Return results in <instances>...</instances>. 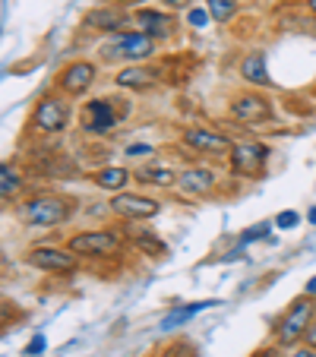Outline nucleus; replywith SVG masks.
<instances>
[{
    "label": "nucleus",
    "instance_id": "obj_1",
    "mask_svg": "<svg viewBox=\"0 0 316 357\" xmlns=\"http://www.w3.org/2000/svg\"><path fill=\"white\" fill-rule=\"evenodd\" d=\"M73 212H76L73 199H67V196H51V193H38L20 206V218L29 228H54V225L70 222Z\"/></svg>",
    "mask_w": 316,
    "mask_h": 357
},
{
    "label": "nucleus",
    "instance_id": "obj_2",
    "mask_svg": "<svg viewBox=\"0 0 316 357\" xmlns=\"http://www.w3.org/2000/svg\"><path fill=\"white\" fill-rule=\"evenodd\" d=\"M67 247L73 250L76 257H89V259H114L123 253V237L117 231H82V234H73L67 241Z\"/></svg>",
    "mask_w": 316,
    "mask_h": 357
},
{
    "label": "nucleus",
    "instance_id": "obj_3",
    "mask_svg": "<svg viewBox=\"0 0 316 357\" xmlns=\"http://www.w3.org/2000/svg\"><path fill=\"white\" fill-rule=\"evenodd\" d=\"M316 313V303L310 294H301L297 301H291V307L285 310V317L276 323V338L282 344H294L303 338V332H307L310 319H313Z\"/></svg>",
    "mask_w": 316,
    "mask_h": 357
},
{
    "label": "nucleus",
    "instance_id": "obj_4",
    "mask_svg": "<svg viewBox=\"0 0 316 357\" xmlns=\"http://www.w3.org/2000/svg\"><path fill=\"white\" fill-rule=\"evenodd\" d=\"M121 117H123V111H114V101L111 98H92L80 111V127L86 136H108V133H114Z\"/></svg>",
    "mask_w": 316,
    "mask_h": 357
},
{
    "label": "nucleus",
    "instance_id": "obj_5",
    "mask_svg": "<svg viewBox=\"0 0 316 357\" xmlns=\"http://www.w3.org/2000/svg\"><path fill=\"white\" fill-rule=\"evenodd\" d=\"M269 165V146H262V142H234L231 149V171L237 177H250V181H259L262 171Z\"/></svg>",
    "mask_w": 316,
    "mask_h": 357
},
{
    "label": "nucleus",
    "instance_id": "obj_6",
    "mask_svg": "<svg viewBox=\"0 0 316 357\" xmlns=\"http://www.w3.org/2000/svg\"><path fill=\"white\" fill-rule=\"evenodd\" d=\"M152 51H155V38H149V35H142V32H123V35H117L111 45L101 47V57H105V61L140 63V61H146V57H152Z\"/></svg>",
    "mask_w": 316,
    "mask_h": 357
},
{
    "label": "nucleus",
    "instance_id": "obj_7",
    "mask_svg": "<svg viewBox=\"0 0 316 357\" xmlns=\"http://www.w3.org/2000/svg\"><path fill=\"white\" fill-rule=\"evenodd\" d=\"M181 142L196 152V155H206V158H222V155H231L234 142L222 133V130H209V127H187L181 133Z\"/></svg>",
    "mask_w": 316,
    "mask_h": 357
},
{
    "label": "nucleus",
    "instance_id": "obj_8",
    "mask_svg": "<svg viewBox=\"0 0 316 357\" xmlns=\"http://www.w3.org/2000/svg\"><path fill=\"white\" fill-rule=\"evenodd\" d=\"M70 123V105L57 95H45V98L35 105L32 111V127L45 136H54V133H63Z\"/></svg>",
    "mask_w": 316,
    "mask_h": 357
},
{
    "label": "nucleus",
    "instance_id": "obj_9",
    "mask_svg": "<svg viewBox=\"0 0 316 357\" xmlns=\"http://www.w3.org/2000/svg\"><path fill=\"white\" fill-rule=\"evenodd\" d=\"M26 263L38 272L63 275V272H73L76 266H80V257H76L70 247H29L26 250Z\"/></svg>",
    "mask_w": 316,
    "mask_h": 357
},
{
    "label": "nucleus",
    "instance_id": "obj_10",
    "mask_svg": "<svg viewBox=\"0 0 316 357\" xmlns=\"http://www.w3.org/2000/svg\"><path fill=\"white\" fill-rule=\"evenodd\" d=\"M158 202L152 196H142V193H114L111 196V212L127 222H146V218L158 215Z\"/></svg>",
    "mask_w": 316,
    "mask_h": 357
},
{
    "label": "nucleus",
    "instance_id": "obj_11",
    "mask_svg": "<svg viewBox=\"0 0 316 357\" xmlns=\"http://www.w3.org/2000/svg\"><path fill=\"white\" fill-rule=\"evenodd\" d=\"M95 76H98L95 63L73 61V63H67V67L57 73V89L67 92V95H82V92H89V86L95 82Z\"/></svg>",
    "mask_w": 316,
    "mask_h": 357
},
{
    "label": "nucleus",
    "instance_id": "obj_12",
    "mask_svg": "<svg viewBox=\"0 0 316 357\" xmlns=\"http://www.w3.org/2000/svg\"><path fill=\"white\" fill-rule=\"evenodd\" d=\"M231 117L241 123H262L272 117V105L266 95H256V92L237 95V98L231 101Z\"/></svg>",
    "mask_w": 316,
    "mask_h": 357
},
{
    "label": "nucleus",
    "instance_id": "obj_13",
    "mask_svg": "<svg viewBox=\"0 0 316 357\" xmlns=\"http://www.w3.org/2000/svg\"><path fill=\"white\" fill-rule=\"evenodd\" d=\"M216 183H218L216 171L209 168H187L177 174V187H181L183 196H209L216 190Z\"/></svg>",
    "mask_w": 316,
    "mask_h": 357
},
{
    "label": "nucleus",
    "instance_id": "obj_14",
    "mask_svg": "<svg viewBox=\"0 0 316 357\" xmlns=\"http://www.w3.org/2000/svg\"><path fill=\"white\" fill-rule=\"evenodd\" d=\"M133 26H136V32L149 35V38H168L174 20L165 10H136Z\"/></svg>",
    "mask_w": 316,
    "mask_h": 357
},
{
    "label": "nucleus",
    "instance_id": "obj_15",
    "mask_svg": "<svg viewBox=\"0 0 316 357\" xmlns=\"http://www.w3.org/2000/svg\"><path fill=\"white\" fill-rule=\"evenodd\" d=\"M114 82L121 89H136V92H146V89L158 86V73L149 67H142V63H133V67H123L121 73L114 76Z\"/></svg>",
    "mask_w": 316,
    "mask_h": 357
},
{
    "label": "nucleus",
    "instance_id": "obj_16",
    "mask_svg": "<svg viewBox=\"0 0 316 357\" xmlns=\"http://www.w3.org/2000/svg\"><path fill=\"white\" fill-rule=\"evenodd\" d=\"M86 22L89 29H101V32H121L127 26V13L121 7H98L92 13H86Z\"/></svg>",
    "mask_w": 316,
    "mask_h": 357
},
{
    "label": "nucleus",
    "instance_id": "obj_17",
    "mask_svg": "<svg viewBox=\"0 0 316 357\" xmlns=\"http://www.w3.org/2000/svg\"><path fill=\"white\" fill-rule=\"evenodd\" d=\"M89 181L95 183V187H101V190H111V193H123V187H127L130 181H133V174H130L127 168H98V171H92L89 174Z\"/></svg>",
    "mask_w": 316,
    "mask_h": 357
},
{
    "label": "nucleus",
    "instance_id": "obj_18",
    "mask_svg": "<svg viewBox=\"0 0 316 357\" xmlns=\"http://www.w3.org/2000/svg\"><path fill=\"white\" fill-rule=\"evenodd\" d=\"M241 76L250 82V86H269V67H266V54L262 51H253L250 57L241 61Z\"/></svg>",
    "mask_w": 316,
    "mask_h": 357
},
{
    "label": "nucleus",
    "instance_id": "obj_19",
    "mask_svg": "<svg viewBox=\"0 0 316 357\" xmlns=\"http://www.w3.org/2000/svg\"><path fill=\"white\" fill-rule=\"evenodd\" d=\"M133 177L140 183H149V187H162V190L165 187H174V183H177V174L168 168V165H146V168H140Z\"/></svg>",
    "mask_w": 316,
    "mask_h": 357
},
{
    "label": "nucleus",
    "instance_id": "obj_20",
    "mask_svg": "<svg viewBox=\"0 0 316 357\" xmlns=\"http://www.w3.org/2000/svg\"><path fill=\"white\" fill-rule=\"evenodd\" d=\"M20 190H22L20 171H16L13 165H3V168H0V193H3V202L16 199V196H20Z\"/></svg>",
    "mask_w": 316,
    "mask_h": 357
},
{
    "label": "nucleus",
    "instance_id": "obj_21",
    "mask_svg": "<svg viewBox=\"0 0 316 357\" xmlns=\"http://www.w3.org/2000/svg\"><path fill=\"white\" fill-rule=\"evenodd\" d=\"M209 307V301H200V303H190V307H177V310H171L168 317L162 319V329H174V326H181V323H187L193 313H200V310H206Z\"/></svg>",
    "mask_w": 316,
    "mask_h": 357
},
{
    "label": "nucleus",
    "instance_id": "obj_22",
    "mask_svg": "<svg viewBox=\"0 0 316 357\" xmlns=\"http://www.w3.org/2000/svg\"><path fill=\"white\" fill-rule=\"evenodd\" d=\"M206 10L216 22H228L237 13V0H206Z\"/></svg>",
    "mask_w": 316,
    "mask_h": 357
},
{
    "label": "nucleus",
    "instance_id": "obj_23",
    "mask_svg": "<svg viewBox=\"0 0 316 357\" xmlns=\"http://www.w3.org/2000/svg\"><path fill=\"white\" fill-rule=\"evenodd\" d=\"M133 243L142 250V253H149V257H165V253H168V247H165L155 234H149V231H140V234L133 237Z\"/></svg>",
    "mask_w": 316,
    "mask_h": 357
},
{
    "label": "nucleus",
    "instance_id": "obj_24",
    "mask_svg": "<svg viewBox=\"0 0 316 357\" xmlns=\"http://www.w3.org/2000/svg\"><path fill=\"white\" fill-rule=\"evenodd\" d=\"M269 234V222H262V225H253L250 231H243L241 234V243H250V241H259V237Z\"/></svg>",
    "mask_w": 316,
    "mask_h": 357
},
{
    "label": "nucleus",
    "instance_id": "obj_25",
    "mask_svg": "<svg viewBox=\"0 0 316 357\" xmlns=\"http://www.w3.org/2000/svg\"><path fill=\"white\" fill-rule=\"evenodd\" d=\"M297 222H301V215H297V212H278V218H276V225H278V228H285V231H291Z\"/></svg>",
    "mask_w": 316,
    "mask_h": 357
},
{
    "label": "nucleus",
    "instance_id": "obj_26",
    "mask_svg": "<svg viewBox=\"0 0 316 357\" xmlns=\"http://www.w3.org/2000/svg\"><path fill=\"white\" fill-rule=\"evenodd\" d=\"M301 344H307V348H316V317L310 319V326H307V332H303Z\"/></svg>",
    "mask_w": 316,
    "mask_h": 357
},
{
    "label": "nucleus",
    "instance_id": "obj_27",
    "mask_svg": "<svg viewBox=\"0 0 316 357\" xmlns=\"http://www.w3.org/2000/svg\"><path fill=\"white\" fill-rule=\"evenodd\" d=\"M152 152H155V149H152V146H146V142H140V146H130V149H127V155H130V158H140V155H152Z\"/></svg>",
    "mask_w": 316,
    "mask_h": 357
},
{
    "label": "nucleus",
    "instance_id": "obj_28",
    "mask_svg": "<svg viewBox=\"0 0 316 357\" xmlns=\"http://www.w3.org/2000/svg\"><path fill=\"white\" fill-rule=\"evenodd\" d=\"M41 351H45V338L35 335L32 342H29V348H26V357H35V354H41Z\"/></svg>",
    "mask_w": 316,
    "mask_h": 357
},
{
    "label": "nucleus",
    "instance_id": "obj_29",
    "mask_svg": "<svg viewBox=\"0 0 316 357\" xmlns=\"http://www.w3.org/2000/svg\"><path fill=\"white\" fill-rule=\"evenodd\" d=\"M206 20H209V10H190V22H193L196 29L206 26Z\"/></svg>",
    "mask_w": 316,
    "mask_h": 357
},
{
    "label": "nucleus",
    "instance_id": "obj_30",
    "mask_svg": "<svg viewBox=\"0 0 316 357\" xmlns=\"http://www.w3.org/2000/svg\"><path fill=\"white\" fill-rule=\"evenodd\" d=\"M165 10H183V7H190L193 0H158Z\"/></svg>",
    "mask_w": 316,
    "mask_h": 357
},
{
    "label": "nucleus",
    "instance_id": "obj_31",
    "mask_svg": "<svg viewBox=\"0 0 316 357\" xmlns=\"http://www.w3.org/2000/svg\"><path fill=\"white\" fill-rule=\"evenodd\" d=\"M291 357H316V348H307V344H301V348L291 351Z\"/></svg>",
    "mask_w": 316,
    "mask_h": 357
},
{
    "label": "nucleus",
    "instance_id": "obj_32",
    "mask_svg": "<svg viewBox=\"0 0 316 357\" xmlns=\"http://www.w3.org/2000/svg\"><path fill=\"white\" fill-rule=\"evenodd\" d=\"M307 294H310V297H313V294H316V278H313V282H310V284H307Z\"/></svg>",
    "mask_w": 316,
    "mask_h": 357
},
{
    "label": "nucleus",
    "instance_id": "obj_33",
    "mask_svg": "<svg viewBox=\"0 0 316 357\" xmlns=\"http://www.w3.org/2000/svg\"><path fill=\"white\" fill-rule=\"evenodd\" d=\"M307 7H310V13H316V0H307Z\"/></svg>",
    "mask_w": 316,
    "mask_h": 357
},
{
    "label": "nucleus",
    "instance_id": "obj_34",
    "mask_svg": "<svg viewBox=\"0 0 316 357\" xmlns=\"http://www.w3.org/2000/svg\"><path fill=\"white\" fill-rule=\"evenodd\" d=\"M310 222H313V225H316V209H310Z\"/></svg>",
    "mask_w": 316,
    "mask_h": 357
},
{
    "label": "nucleus",
    "instance_id": "obj_35",
    "mask_svg": "<svg viewBox=\"0 0 316 357\" xmlns=\"http://www.w3.org/2000/svg\"><path fill=\"white\" fill-rule=\"evenodd\" d=\"M121 3H133V0H121Z\"/></svg>",
    "mask_w": 316,
    "mask_h": 357
},
{
    "label": "nucleus",
    "instance_id": "obj_36",
    "mask_svg": "<svg viewBox=\"0 0 316 357\" xmlns=\"http://www.w3.org/2000/svg\"><path fill=\"white\" fill-rule=\"evenodd\" d=\"M313 92H316V86H313Z\"/></svg>",
    "mask_w": 316,
    "mask_h": 357
}]
</instances>
